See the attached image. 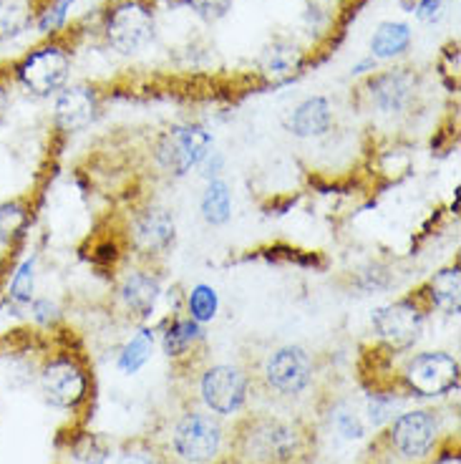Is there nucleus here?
<instances>
[{
    "mask_svg": "<svg viewBox=\"0 0 461 464\" xmlns=\"http://www.w3.org/2000/svg\"><path fill=\"white\" fill-rule=\"evenodd\" d=\"M71 73V56L69 51L58 44H41V46L31 48L28 53L18 58L13 63V79L35 99H48L56 96Z\"/></svg>",
    "mask_w": 461,
    "mask_h": 464,
    "instance_id": "f257e3e1",
    "label": "nucleus"
},
{
    "mask_svg": "<svg viewBox=\"0 0 461 464\" xmlns=\"http://www.w3.org/2000/svg\"><path fill=\"white\" fill-rule=\"evenodd\" d=\"M209 147H212V137L202 127L195 124L172 127L164 131L157 144V162L174 177H185L197 164L207 160Z\"/></svg>",
    "mask_w": 461,
    "mask_h": 464,
    "instance_id": "f03ea898",
    "label": "nucleus"
},
{
    "mask_svg": "<svg viewBox=\"0 0 461 464\" xmlns=\"http://www.w3.org/2000/svg\"><path fill=\"white\" fill-rule=\"evenodd\" d=\"M104 34L119 53H137L154 35V15L141 0H124L106 15Z\"/></svg>",
    "mask_w": 461,
    "mask_h": 464,
    "instance_id": "7ed1b4c3",
    "label": "nucleus"
},
{
    "mask_svg": "<svg viewBox=\"0 0 461 464\" xmlns=\"http://www.w3.org/2000/svg\"><path fill=\"white\" fill-rule=\"evenodd\" d=\"M222 444V430L219 424L207 414H185L177 421L172 431V447L179 459L189 464H207L219 452Z\"/></svg>",
    "mask_w": 461,
    "mask_h": 464,
    "instance_id": "20e7f679",
    "label": "nucleus"
},
{
    "mask_svg": "<svg viewBox=\"0 0 461 464\" xmlns=\"http://www.w3.org/2000/svg\"><path fill=\"white\" fill-rule=\"evenodd\" d=\"M404 376L418 396H441L459 382V363L449 353L428 351L408 361Z\"/></svg>",
    "mask_w": 461,
    "mask_h": 464,
    "instance_id": "39448f33",
    "label": "nucleus"
},
{
    "mask_svg": "<svg viewBox=\"0 0 461 464\" xmlns=\"http://www.w3.org/2000/svg\"><path fill=\"white\" fill-rule=\"evenodd\" d=\"M373 328L383 343H389L393 351H406L421 338L424 331V314L411 301H399L383 305L373 314Z\"/></svg>",
    "mask_w": 461,
    "mask_h": 464,
    "instance_id": "423d86ee",
    "label": "nucleus"
},
{
    "mask_svg": "<svg viewBox=\"0 0 461 464\" xmlns=\"http://www.w3.org/2000/svg\"><path fill=\"white\" fill-rule=\"evenodd\" d=\"M265 382L277 394L295 396L312 382V361L300 346H283L270 353L265 363Z\"/></svg>",
    "mask_w": 461,
    "mask_h": 464,
    "instance_id": "0eeeda50",
    "label": "nucleus"
},
{
    "mask_svg": "<svg viewBox=\"0 0 461 464\" xmlns=\"http://www.w3.org/2000/svg\"><path fill=\"white\" fill-rule=\"evenodd\" d=\"M245 444L255 462L288 464L300 452V434L283 421H260L245 437Z\"/></svg>",
    "mask_w": 461,
    "mask_h": 464,
    "instance_id": "6e6552de",
    "label": "nucleus"
},
{
    "mask_svg": "<svg viewBox=\"0 0 461 464\" xmlns=\"http://www.w3.org/2000/svg\"><path fill=\"white\" fill-rule=\"evenodd\" d=\"M41 392L51 406L73 409L86 396V376L71 359H51L38 373Z\"/></svg>",
    "mask_w": 461,
    "mask_h": 464,
    "instance_id": "1a4fd4ad",
    "label": "nucleus"
},
{
    "mask_svg": "<svg viewBox=\"0 0 461 464\" xmlns=\"http://www.w3.org/2000/svg\"><path fill=\"white\" fill-rule=\"evenodd\" d=\"M247 376L237 366H212L202 376V399L215 414H235L247 399Z\"/></svg>",
    "mask_w": 461,
    "mask_h": 464,
    "instance_id": "9d476101",
    "label": "nucleus"
},
{
    "mask_svg": "<svg viewBox=\"0 0 461 464\" xmlns=\"http://www.w3.org/2000/svg\"><path fill=\"white\" fill-rule=\"evenodd\" d=\"M96 116V96L89 86H63L53 102V124L63 134H79Z\"/></svg>",
    "mask_w": 461,
    "mask_h": 464,
    "instance_id": "9b49d317",
    "label": "nucleus"
},
{
    "mask_svg": "<svg viewBox=\"0 0 461 464\" xmlns=\"http://www.w3.org/2000/svg\"><path fill=\"white\" fill-rule=\"evenodd\" d=\"M437 441V419L428 411H408L393 424V444L404 457H424Z\"/></svg>",
    "mask_w": 461,
    "mask_h": 464,
    "instance_id": "f8f14e48",
    "label": "nucleus"
},
{
    "mask_svg": "<svg viewBox=\"0 0 461 464\" xmlns=\"http://www.w3.org/2000/svg\"><path fill=\"white\" fill-rule=\"evenodd\" d=\"M134 240L147 253H164L174 240V218L169 209L151 208L134 222Z\"/></svg>",
    "mask_w": 461,
    "mask_h": 464,
    "instance_id": "ddd939ff",
    "label": "nucleus"
},
{
    "mask_svg": "<svg viewBox=\"0 0 461 464\" xmlns=\"http://www.w3.org/2000/svg\"><path fill=\"white\" fill-rule=\"evenodd\" d=\"M35 256L24 257L18 266L13 267L8 285H5V295H3V308L11 311L15 318L28 314V305L35 298Z\"/></svg>",
    "mask_w": 461,
    "mask_h": 464,
    "instance_id": "4468645a",
    "label": "nucleus"
},
{
    "mask_svg": "<svg viewBox=\"0 0 461 464\" xmlns=\"http://www.w3.org/2000/svg\"><path fill=\"white\" fill-rule=\"evenodd\" d=\"M333 124V111L323 96H311L290 114L288 129L295 137L311 140V137H323Z\"/></svg>",
    "mask_w": 461,
    "mask_h": 464,
    "instance_id": "2eb2a0df",
    "label": "nucleus"
},
{
    "mask_svg": "<svg viewBox=\"0 0 461 464\" xmlns=\"http://www.w3.org/2000/svg\"><path fill=\"white\" fill-rule=\"evenodd\" d=\"M121 298L127 303L129 311H134L141 318H147V315L154 311V303L159 298V280L149 276V273H131L127 280H124V285H121Z\"/></svg>",
    "mask_w": 461,
    "mask_h": 464,
    "instance_id": "dca6fc26",
    "label": "nucleus"
},
{
    "mask_svg": "<svg viewBox=\"0 0 461 464\" xmlns=\"http://www.w3.org/2000/svg\"><path fill=\"white\" fill-rule=\"evenodd\" d=\"M303 66V51L298 46H293L288 41H280L267 48L263 56V73L267 76V82L283 83L293 79Z\"/></svg>",
    "mask_w": 461,
    "mask_h": 464,
    "instance_id": "f3484780",
    "label": "nucleus"
},
{
    "mask_svg": "<svg viewBox=\"0 0 461 464\" xmlns=\"http://www.w3.org/2000/svg\"><path fill=\"white\" fill-rule=\"evenodd\" d=\"M31 227V208L24 199H5L0 202V245L15 247L24 243Z\"/></svg>",
    "mask_w": 461,
    "mask_h": 464,
    "instance_id": "a211bd4d",
    "label": "nucleus"
},
{
    "mask_svg": "<svg viewBox=\"0 0 461 464\" xmlns=\"http://www.w3.org/2000/svg\"><path fill=\"white\" fill-rule=\"evenodd\" d=\"M35 21V0H0V44L24 35Z\"/></svg>",
    "mask_w": 461,
    "mask_h": 464,
    "instance_id": "6ab92c4d",
    "label": "nucleus"
},
{
    "mask_svg": "<svg viewBox=\"0 0 461 464\" xmlns=\"http://www.w3.org/2000/svg\"><path fill=\"white\" fill-rule=\"evenodd\" d=\"M370 96L379 106L380 111L386 114H393V111H401L408 99V79L404 73H383L380 79L370 83Z\"/></svg>",
    "mask_w": 461,
    "mask_h": 464,
    "instance_id": "aec40b11",
    "label": "nucleus"
},
{
    "mask_svg": "<svg viewBox=\"0 0 461 464\" xmlns=\"http://www.w3.org/2000/svg\"><path fill=\"white\" fill-rule=\"evenodd\" d=\"M408 46H411V28L406 24L386 21L376 28V34L370 38L373 58H396L406 53Z\"/></svg>",
    "mask_w": 461,
    "mask_h": 464,
    "instance_id": "412c9836",
    "label": "nucleus"
},
{
    "mask_svg": "<svg viewBox=\"0 0 461 464\" xmlns=\"http://www.w3.org/2000/svg\"><path fill=\"white\" fill-rule=\"evenodd\" d=\"M431 290V301L437 308H441L444 314L456 315L461 308V280H459V267H447V270H438L437 276L428 283Z\"/></svg>",
    "mask_w": 461,
    "mask_h": 464,
    "instance_id": "4be33fe9",
    "label": "nucleus"
},
{
    "mask_svg": "<svg viewBox=\"0 0 461 464\" xmlns=\"http://www.w3.org/2000/svg\"><path fill=\"white\" fill-rule=\"evenodd\" d=\"M202 215L209 225H225L232 215V192L227 182L212 179L202 198Z\"/></svg>",
    "mask_w": 461,
    "mask_h": 464,
    "instance_id": "5701e85b",
    "label": "nucleus"
},
{
    "mask_svg": "<svg viewBox=\"0 0 461 464\" xmlns=\"http://www.w3.org/2000/svg\"><path fill=\"white\" fill-rule=\"evenodd\" d=\"M73 3L76 0H46V3L35 5V31L41 35L58 34L66 25V18H69Z\"/></svg>",
    "mask_w": 461,
    "mask_h": 464,
    "instance_id": "b1692460",
    "label": "nucleus"
},
{
    "mask_svg": "<svg viewBox=\"0 0 461 464\" xmlns=\"http://www.w3.org/2000/svg\"><path fill=\"white\" fill-rule=\"evenodd\" d=\"M202 336V331H199V324H195L192 318H187V321H174L169 328H167V334L162 338V346L164 353L167 356H182L187 353L189 348L195 346L197 338Z\"/></svg>",
    "mask_w": 461,
    "mask_h": 464,
    "instance_id": "393cba45",
    "label": "nucleus"
},
{
    "mask_svg": "<svg viewBox=\"0 0 461 464\" xmlns=\"http://www.w3.org/2000/svg\"><path fill=\"white\" fill-rule=\"evenodd\" d=\"M151 351H154V334L144 328L121 351V356H119V372L137 373L151 359Z\"/></svg>",
    "mask_w": 461,
    "mask_h": 464,
    "instance_id": "a878e982",
    "label": "nucleus"
},
{
    "mask_svg": "<svg viewBox=\"0 0 461 464\" xmlns=\"http://www.w3.org/2000/svg\"><path fill=\"white\" fill-rule=\"evenodd\" d=\"M187 308H189V318H192L195 324H207V321H212V318L217 315V308H219L217 290L212 288V285L199 283V285H195L192 293H189V298H187Z\"/></svg>",
    "mask_w": 461,
    "mask_h": 464,
    "instance_id": "bb28decb",
    "label": "nucleus"
},
{
    "mask_svg": "<svg viewBox=\"0 0 461 464\" xmlns=\"http://www.w3.org/2000/svg\"><path fill=\"white\" fill-rule=\"evenodd\" d=\"M76 457L83 464H106L109 459V447L101 437L96 434H86L79 444H76Z\"/></svg>",
    "mask_w": 461,
    "mask_h": 464,
    "instance_id": "cd10ccee",
    "label": "nucleus"
},
{
    "mask_svg": "<svg viewBox=\"0 0 461 464\" xmlns=\"http://www.w3.org/2000/svg\"><path fill=\"white\" fill-rule=\"evenodd\" d=\"M187 5L205 21H219L232 8V0H187Z\"/></svg>",
    "mask_w": 461,
    "mask_h": 464,
    "instance_id": "c85d7f7f",
    "label": "nucleus"
},
{
    "mask_svg": "<svg viewBox=\"0 0 461 464\" xmlns=\"http://www.w3.org/2000/svg\"><path fill=\"white\" fill-rule=\"evenodd\" d=\"M28 315L38 325H53L58 321V305L51 298H34L28 305Z\"/></svg>",
    "mask_w": 461,
    "mask_h": 464,
    "instance_id": "c756f323",
    "label": "nucleus"
},
{
    "mask_svg": "<svg viewBox=\"0 0 461 464\" xmlns=\"http://www.w3.org/2000/svg\"><path fill=\"white\" fill-rule=\"evenodd\" d=\"M335 424H338V430H341V434H343L346 440H360V437H363V424H360L356 414H351V411H341V414L335 417Z\"/></svg>",
    "mask_w": 461,
    "mask_h": 464,
    "instance_id": "7c9ffc66",
    "label": "nucleus"
},
{
    "mask_svg": "<svg viewBox=\"0 0 461 464\" xmlns=\"http://www.w3.org/2000/svg\"><path fill=\"white\" fill-rule=\"evenodd\" d=\"M447 3L449 0H421L418 5H416V15H418V21H437L441 18V13L447 8Z\"/></svg>",
    "mask_w": 461,
    "mask_h": 464,
    "instance_id": "2f4dec72",
    "label": "nucleus"
},
{
    "mask_svg": "<svg viewBox=\"0 0 461 464\" xmlns=\"http://www.w3.org/2000/svg\"><path fill=\"white\" fill-rule=\"evenodd\" d=\"M389 417H391V401L376 396V399L370 401V421H373V424H380V421H386Z\"/></svg>",
    "mask_w": 461,
    "mask_h": 464,
    "instance_id": "473e14b6",
    "label": "nucleus"
},
{
    "mask_svg": "<svg viewBox=\"0 0 461 464\" xmlns=\"http://www.w3.org/2000/svg\"><path fill=\"white\" fill-rule=\"evenodd\" d=\"M11 92H8V86L0 82V124L8 119V114H11Z\"/></svg>",
    "mask_w": 461,
    "mask_h": 464,
    "instance_id": "72a5a7b5",
    "label": "nucleus"
},
{
    "mask_svg": "<svg viewBox=\"0 0 461 464\" xmlns=\"http://www.w3.org/2000/svg\"><path fill=\"white\" fill-rule=\"evenodd\" d=\"M119 464H151V457L149 454H124L121 457V462Z\"/></svg>",
    "mask_w": 461,
    "mask_h": 464,
    "instance_id": "f704fd0d",
    "label": "nucleus"
},
{
    "mask_svg": "<svg viewBox=\"0 0 461 464\" xmlns=\"http://www.w3.org/2000/svg\"><path fill=\"white\" fill-rule=\"evenodd\" d=\"M373 69H376V58L370 56L366 58V61L356 63V66H353V73H366V71H373Z\"/></svg>",
    "mask_w": 461,
    "mask_h": 464,
    "instance_id": "c9c22d12",
    "label": "nucleus"
}]
</instances>
